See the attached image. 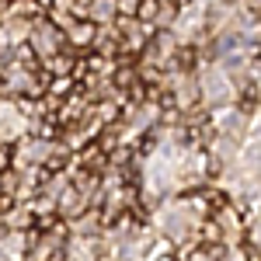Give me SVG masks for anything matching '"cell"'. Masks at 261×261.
<instances>
[{"instance_id":"6da1fadb","label":"cell","mask_w":261,"mask_h":261,"mask_svg":"<svg viewBox=\"0 0 261 261\" xmlns=\"http://www.w3.org/2000/svg\"><path fill=\"white\" fill-rule=\"evenodd\" d=\"M94 35H98V24L94 21H70V28H66V39L73 42V45H81V49H87V45H94Z\"/></svg>"}]
</instances>
